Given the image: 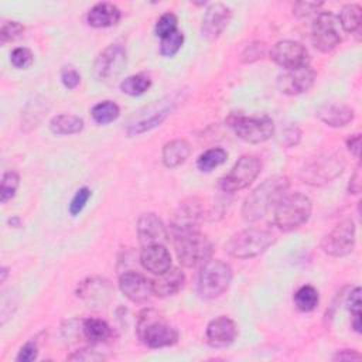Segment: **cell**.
Returning <instances> with one entry per match:
<instances>
[{"mask_svg":"<svg viewBox=\"0 0 362 362\" xmlns=\"http://www.w3.org/2000/svg\"><path fill=\"white\" fill-rule=\"evenodd\" d=\"M174 246L178 262L184 267H198L212 256V243L199 230L174 235Z\"/></svg>","mask_w":362,"mask_h":362,"instance_id":"obj_5","label":"cell"},{"mask_svg":"<svg viewBox=\"0 0 362 362\" xmlns=\"http://www.w3.org/2000/svg\"><path fill=\"white\" fill-rule=\"evenodd\" d=\"M151 86V79L144 74H134L120 82V90L129 96H140Z\"/></svg>","mask_w":362,"mask_h":362,"instance_id":"obj_29","label":"cell"},{"mask_svg":"<svg viewBox=\"0 0 362 362\" xmlns=\"http://www.w3.org/2000/svg\"><path fill=\"white\" fill-rule=\"evenodd\" d=\"M23 31H24V27L18 21H6L0 30L1 44L14 41L16 38H18L23 34Z\"/></svg>","mask_w":362,"mask_h":362,"instance_id":"obj_38","label":"cell"},{"mask_svg":"<svg viewBox=\"0 0 362 362\" xmlns=\"http://www.w3.org/2000/svg\"><path fill=\"white\" fill-rule=\"evenodd\" d=\"M346 305H348V310L351 311L352 315H361V288L359 287H355L349 293Z\"/></svg>","mask_w":362,"mask_h":362,"instance_id":"obj_45","label":"cell"},{"mask_svg":"<svg viewBox=\"0 0 362 362\" xmlns=\"http://www.w3.org/2000/svg\"><path fill=\"white\" fill-rule=\"evenodd\" d=\"M264 52H266V45H264V42H259V41L252 42V44H249V45L245 48V51L242 52V61H243V62H253V61H257V59L263 58Z\"/></svg>","mask_w":362,"mask_h":362,"instance_id":"obj_40","label":"cell"},{"mask_svg":"<svg viewBox=\"0 0 362 362\" xmlns=\"http://www.w3.org/2000/svg\"><path fill=\"white\" fill-rule=\"evenodd\" d=\"M153 281V294L157 297H170L177 294L184 283H185V276L178 267H170L167 272L163 274H158L157 279L151 280Z\"/></svg>","mask_w":362,"mask_h":362,"instance_id":"obj_23","label":"cell"},{"mask_svg":"<svg viewBox=\"0 0 362 362\" xmlns=\"http://www.w3.org/2000/svg\"><path fill=\"white\" fill-rule=\"evenodd\" d=\"M140 263L147 272L158 276L171 267V256L164 245H148L143 246Z\"/></svg>","mask_w":362,"mask_h":362,"instance_id":"obj_22","label":"cell"},{"mask_svg":"<svg viewBox=\"0 0 362 362\" xmlns=\"http://www.w3.org/2000/svg\"><path fill=\"white\" fill-rule=\"evenodd\" d=\"M344 170V163L337 156H320L308 163L301 171L304 182L321 185L338 177Z\"/></svg>","mask_w":362,"mask_h":362,"instance_id":"obj_14","label":"cell"},{"mask_svg":"<svg viewBox=\"0 0 362 362\" xmlns=\"http://www.w3.org/2000/svg\"><path fill=\"white\" fill-rule=\"evenodd\" d=\"M20 185V177L16 171H6L1 177V182H0V201L1 204H6L7 201H10L14 195L16 191Z\"/></svg>","mask_w":362,"mask_h":362,"instance_id":"obj_34","label":"cell"},{"mask_svg":"<svg viewBox=\"0 0 362 362\" xmlns=\"http://www.w3.org/2000/svg\"><path fill=\"white\" fill-rule=\"evenodd\" d=\"M49 129L55 134H75L83 129V120L75 115L62 113L51 119Z\"/></svg>","mask_w":362,"mask_h":362,"instance_id":"obj_28","label":"cell"},{"mask_svg":"<svg viewBox=\"0 0 362 362\" xmlns=\"http://www.w3.org/2000/svg\"><path fill=\"white\" fill-rule=\"evenodd\" d=\"M318 301H320L318 291L315 287H313L310 284L301 286L294 294L296 307L304 313H310V311L315 310V307L318 305Z\"/></svg>","mask_w":362,"mask_h":362,"instance_id":"obj_31","label":"cell"},{"mask_svg":"<svg viewBox=\"0 0 362 362\" xmlns=\"http://www.w3.org/2000/svg\"><path fill=\"white\" fill-rule=\"evenodd\" d=\"M339 20L331 11H322L317 16L311 27V40L321 52L332 51L341 42Z\"/></svg>","mask_w":362,"mask_h":362,"instance_id":"obj_11","label":"cell"},{"mask_svg":"<svg viewBox=\"0 0 362 362\" xmlns=\"http://www.w3.org/2000/svg\"><path fill=\"white\" fill-rule=\"evenodd\" d=\"M119 288L133 303H144L153 294V281L139 272H126L119 277Z\"/></svg>","mask_w":362,"mask_h":362,"instance_id":"obj_17","label":"cell"},{"mask_svg":"<svg viewBox=\"0 0 362 362\" xmlns=\"http://www.w3.org/2000/svg\"><path fill=\"white\" fill-rule=\"evenodd\" d=\"M182 42H184V35L177 30L173 34L161 38L160 54L163 57H174L182 47Z\"/></svg>","mask_w":362,"mask_h":362,"instance_id":"obj_35","label":"cell"},{"mask_svg":"<svg viewBox=\"0 0 362 362\" xmlns=\"http://www.w3.org/2000/svg\"><path fill=\"white\" fill-rule=\"evenodd\" d=\"M137 236L143 246L164 245L168 238V232L163 221L156 214H143L137 221Z\"/></svg>","mask_w":362,"mask_h":362,"instance_id":"obj_20","label":"cell"},{"mask_svg":"<svg viewBox=\"0 0 362 362\" xmlns=\"http://www.w3.org/2000/svg\"><path fill=\"white\" fill-rule=\"evenodd\" d=\"M362 356L355 349H342L338 351L334 356L335 361H359Z\"/></svg>","mask_w":362,"mask_h":362,"instance_id":"obj_46","label":"cell"},{"mask_svg":"<svg viewBox=\"0 0 362 362\" xmlns=\"http://www.w3.org/2000/svg\"><path fill=\"white\" fill-rule=\"evenodd\" d=\"M61 81H62L65 88L75 89L79 85V82H81V75H79V72L75 68L65 66L61 71Z\"/></svg>","mask_w":362,"mask_h":362,"instance_id":"obj_42","label":"cell"},{"mask_svg":"<svg viewBox=\"0 0 362 362\" xmlns=\"http://www.w3.org/2000/svg\"><path fill=\"white\" fill-rule=\"evenodd\" d=\"M317 116L331 127H344L354 119V110L344 103L329 102L317 110Z\"/></svg>","mask_w":362,"mask_h":362,"instance_id":"obj_24","label":"cell"},{"mask_svg":"<svg viewBox=\"0 0 362 362\" xmlns=\"http://www.w3.org/2000/svg\"><path fill=\"white\" fill-rule=\"evenodd\" d=\"M230 281V266L222 260L209 259L201 266L198 276V294L206 300L218 298L228 290Z\"/></svg>","mask_w":362,"mask_h":362,"instance_id":"obj_6","label":"cell"},{"mask_svg":"<svg viewBox=\"0 0 362 362\" xmlns=\"http://www.w3.org/2000/svg\"><path fill=\"white\" fill-rule=\"evenodd\" d=\"M69 361H102L103 355L92 348H82L68 356Z\"/></svg>","mask_w":362,"mask_h":362,"instance_id":"obj_43","label":"cell"},{"mask_svg":"<svg viewBox=\"0 0 362 362\" xmlns=\"http://www.w3.org/2000/svg\"><path fill=\"white\" fill-rule=\"evenodd\" d=\"M346 147L351 151V154L355 156V158H359L361 151V134H354L346 140Z\"/></svg>","mask_w":362,"mask_h":362,"instance_id":"obj_47","label":"cell"},{"mask_svg":"<svg viewBox=\"0 0 362 362\" xmlns=\"http://www.w3.org/2000/svg\"><path fill=\"white\" fill-rule=\"evenodd\" d=\"M175 105L177 99H174L173 96H165L160 100L153 102L148 106H144L130 117L126 127L127 134L137 136L154 129L165 120V117L173 112Z\"/></svg>","mask_w":362,"mask_h":362,"instance_id":"obj_7","label":"cell"},{"mask_svg":"<svg viewBox=\"0 0 362 362\" xmlns=\"http://www.w3.org/2000/svg\"><path fill=\"white\" fill-rule=\"evenodd\" d=\"M8 222H10V225H13V226H20V225H21V221H20V218H17V216H14L13 219H10Z\"/></svg>","mask_w":362,"mask_h":362,"instance_id":"obj_49","label":"cell"},{"mask_svg":"<svg viewBox=\"0 0 362 362\" xmlns=\"http://www.w3.org/2000/svg\"><path fill=\"white\" fill-rule=\"evenodd\" d=\"M82 332L83 337L90 344H100L110 338L112 329L109 324L99 318H88L82 322Z\"/></svg>","mask_w":362,"mask_h":362,"instance_id":"obj_27","label":"cell"},{"mask_svg":"<svg viewBox=\"0 0 362 362\" xmlns=\"http://www.w3.org/2000/svg\"><path fill=\"white\" fill-rule=\"evenodd\" d=\"M236 335V324L226 315L214 318L206 327V341L214 348H225L230 345L235 341Z\"/></svg>","mask_w":362,"mask_h":362,"instance_id":"obj_21","label":"cell"},{"mask_svg":"<svg viewBox=\"0 0 362 362\" xmlns=\"http://www.w3.org/2000/svg\"><path fill=\"white\" fill-rule=\"evenodd\" d=\"M204 209L202 204L197 198H188L182 201L177 211L174 212V216L171 219V232L173 235L191 232V230H199V222L202 219Z\"/></svg>","mask_w":362,"mask_h":362,"instance_id":"obj_15","label":"cell"},{"mask_svg":"<svg viewBox=\"0 0 362 362\" xmlns=\"http://www.w3.org/2000/svg\"><path fill=\"white\" fill-rule=\"evenodd\" d=\"M38 355V345L34 339L27 341L18 351L17 354V361L18 362H31L37 358Z\"/></svg>","mask_w":362,"mask_h":362,"instance_id":"obj_41","label":"cell"},{"mask_svg":"<svg viewBox=\"0 0 362 362\" xmlns=\"http://www.w3.org/2000/svg\"><path fill=\"white\" fill-rule=\"evenodd\" d=\"M262 164L255 156H242L221 180V188L225 192H236L249 187L260 174Z\"/></svg>","mask_w":362,"mask_h":362,"instance_id":"obj_9","label":"cell"},{"mask_svg":"<svg viewBox=\"0 0 362 362\" xmlns=\"http://www.w3.org/2000/svg\"><path fill=\"white\" fill-rule=\"evenodd\" d=\"M228 158V153L221 148V147H215V148H209L206 151H204L198 160H197V167L204 171V173H209L214 168L219 167L221 164H223Z\"/></svg>","mask_w":362,"mask_h":362,"instance_id":"obj_33","label":"cell"},{"mask_svg":"<svg viewBox=\"0 0 362 362\" xmlns=\"http://www.w3.org/2000/svg\"><path fill=\"white\" fill-rule=\"evenodd\" d=\"M126 65V51L120 44L107 45L95 59L92 74L99 82L116 79Z\"/></svg>","mask_w":362,"mask_h":362,"instance_id":"obj_12","label":"cell"},{"mask_svg":"<svg viewBox=\"0 0 362 362\" xmlns=\"http://www.w3.org/2000/svg\"><path fill=\"white\" fill-rule=\"evenodd\" d=\"M361 6L359 4H346L339 13V25L346 33H355L361 27Z\"/></svg>","mask_w":362,"mask_h":362,"instance_id":"obj_32","label":"cell"},{"mask_svg":"<svg viewBox=\"0 0 362 362\" xmlns=\"http://www.w3.org/2000/svg\"><path fill=\"white\" fill-rule=\"evenodd\" d=\"M89 198H90V189L86 188V187L79 188V189L75 192V195L72 197V199H71V204H69V214H71L72 216L78 215V214L85 208V205H86V202H88Z\"/></svg>","mask_w":362,"mask_h":362,"instance_id":"obj_39","label":"cell"},{"mask_svg":"<svg viewBox=\"0 0 362 362\" xmlns=\"http://www.w3.org/2000/svg\"><path fill=\"white\" fill-rule=\"evenodd\" d=\"M230 17H232V11L228 6L222 3L211 4L206 8L202 18V27H201L202 35L209 41L216 40L229 24Z\"/></svg>","mask_w":362,"mask_h":362,"instance_id":"obj_19","label":"cell"},{"mask_svg":"<svg viewBox=\"0 0 362 362\" xmlns=\"http://www.w3.org/2000/svg\"><path fill=\"white\" fill-rule=\"evenodd\" d=\"M359 191H361V168L356 167V170L352 174L351 181H349V192L358 194Z\"/></svg>","mask_w":362,"mask_h":362,"instance_id":"obj_48","label":"cell"},{"mask_svg":"<svg viewBox=\"0 0 362 362\" xmlns=\"http://www.w3.org/2000/svg\"><path fill=\"white\" fill-rule=\"evenodd\" d=\"M288 180L284 175H274L264 180L245 199L242 206V218L246 222H255L263 218L272 206L286 195Z\"/></svg>","mask_w":362,"mask_h":362,"instance_id":"obj_1","label":"cell"},{"mask_svg":"<svg viewBox=\"0 0 362 362\" xmlns=\"http://www.w3.org/2000/svg\"><path fill=\"white\" fill-rule=\"evenodd\" d=\"M119 115H120V109H119L117 103H115L112 100L99 102L90 110V116L98 124L112 123L113 120H116L119 117Z\"/></svg>","mask_w":362,"mask_h":362,"instance_id":"obj_30","label":"cell"},{"mask_svg":"<svg viewBox=\"0 0 362 362\" xmlns=\"http://www.w3.org/2000/svg\"><path fill=\"white\" fill-rule=\"evenodd\" d=\"M191 154L189 144L182 139H175L164 144L161 158L165 167L174 168L181 165Z\"/></svg>","mask_w":362,"mask_h":362,"instance_id":"obj_26","label":"cell"},{"mask_svg":"<svg viewBox=\"0 0 362 362\" xmlns=\"http://www.w3.org/2000/svg\"><path fill=\"white\" fill-rule=\"evenodd\" d=\"M314 82H315V72L308 65L300 69H293L281 74L277 78V88L280 89V92L294 96L311 89Z\"/></svg>","mask_w":362,"mask_h":362,"instance_id":"obj_18","label":"cell"},{"mask_svg":"<svg viewBox=\"0 0 362 362\" xmlns=\"http://www.w3.org/2000/svg\"><path fill=\"white\" fill-rule=\"evenodd\" d=\"M113 294V288L106 279L102 277H89L83 280L78 290L76 296L88 305V307H105Z\"/></svg>","mask_w":362,"mask_h":362,"instance_id":"obj_16","label":"cell"},{"mask_svg":"<svg viewBox=\"0 0 362 362\" xmlns=\"http://www.w3.org/2000/svg\"><path fill=\"white\" fill-rule=\"evenodd\" d=\"M322 6V3H311V1H298L293 6V13L298 17H307L315 11H318V8Z\"/></svg>","mask_w":362,"mask_h":362,"instance_id":"obj_44","label":"cell"},{"mask_svg":"<svg viewBox=\"0 0 362 362\" xmlns=\"http://www.w3.org/2000/svg\"><path fill=\"white\" fill-rule=\"evenodd\" d=\"M139 339L148 348H164L174 345L178 339V332L167 321H164L154 310H144L136 325Z\"/></svg>","mask_w":362,"mask_h":362,"instance_id":"obj_3","label":"cell"},{"mask_svg":"<svg viewBox=\"0 0 362 362\" xmlns=\"http://www.w3.org/2000/svg\"><path fill=\"white\" fill-rule=\"evenodd\" d=\"M6 276H7V269H6V267H1V279H0V281H4V280H6Z\"/></svg>","mask_w":362,"mask_h":362,"instance_id":"obj_50","label":"cell"},{"mask_svg":"<svg viewBox=\"0 0 362 362\" xmlns=\"http://www.w3.org/2000/svg\"><path fill=\"white\" fill-rule=\"evenodd\" d=\"M355 238H356L355 222L351 218H346V219H342L339 223H337L331 229V232H328L322 238L321 247L327 255L332 257H342L352 252L355 246Z\"/></svg>","mask_w":362,"mask_h":362,"instance_id":"obj_10","label":"cell"},{"mask_svg":"<svg viewBox=\"0 0 362 362\" xmlns=\"http://www.w3.org/2000/svg\"><path fill=\"white\" fill-rule=\"evenodd\" d=\"M10 61L13 64V66H16L17 69H25L33 64L34 57H33V52L28 48L18 47V48H14L11 51Z\"/></svg>","mask_w":362,"mask_h":362,"instance_id":"obj_37","label":"cell"},{"mask_svg":"<svg viewBox=\"0 0 362 362\" xmlns=\"http://www.w3.org/2000/svg\"><path fill=\"white\" fill-rule=\"evenodd\" d=\"M270 58L287 71L300 69L310 64V54L307 48L301 42L293 40L276 42L270 49Z\"/></svg>","mask_w":362,"mask_h":362,"instance_id":"obj_13","label":"cell"},{"mask_svg":"<svg viewBox=\"0 0 362 362\" xmlns=\"http://www.w3.org/2000/svg\"><path fill=\"white\" fill-rule=\"evenodd\" d=\"M122 17L117 6L112 3H98L86 14V21L90 27L106 28L116 25Z\"/></svg>","mask_w":362,"mask_h":362,"instance_id":"obj_25","label":"cell"},{"mask_svg":"<svg viewBox=\"0 0 362 362\" xmlns=\"http://www.w3.org/2000/svg\"><path fill=\"white\" fill-rule=\"evenodd\" d=\"M274 235L260 228H247L235 233L225 249L229 256L236 259H250L262 255L274 243Z\"/></svg>","mask_w":362,"mask_h":362,"instance_id":"obj_4","label":"cell"},{"mask_svg":"<svg viewBox=\"0 0 362 362\" xmlns=\"http://www.w3.org/2000/svg\"><path fill=\"white\" fill-rule=\"evenodd\" d=\"M177 24H178V20H177V16L173 14V13H164L156 23V34L160 37V38H164L170 34H173L174 31H177Z\"/></svg>","mask_w":362,"mask_h":362,"instance_id":"obj_36","label":"cell"},{"mask_svg":"<svg viewBox=\"0 0 362 362\" xmlns=\"http://www.w3.org/2000/svg\"><path fill=\"white\" fill-rule=\"evenodd\" d=\"M228 123L239 139L252 144L263 143L269 140L274 133V123L267 115H232L228 119Z\"/></svg>","mask_w":362,"mask_h":362,"instance_id":"obj_8","label":"cell"},{"mask_svg":"<svg viewBox=\"0 0 362 362\" xmlns=\"http://www.w3.org/2000/svg\"><path fill=\"white\" fill-rule=\"evenodd\" d=\"M313 211L311 199L301 194L294 192L284 195L274 206V223L283 232H291L304 225Z\"/></svg>","mask_w":362,"mask_h":362,"instance_id":"obj_2","label":"cell"}]
</instances>
